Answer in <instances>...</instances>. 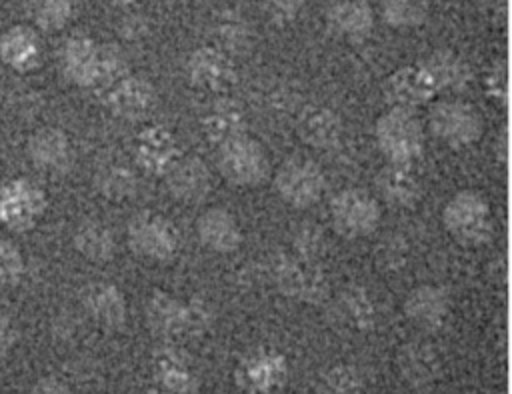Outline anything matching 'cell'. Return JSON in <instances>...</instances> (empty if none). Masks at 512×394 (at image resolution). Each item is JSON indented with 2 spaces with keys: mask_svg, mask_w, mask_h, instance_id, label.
Returning a JSON list of instances; mask_svg holds the SVG:
<instances>
[{
  "mask_svg": "<svg viewBox=\"0 0 512 394\" xmlns=\"http://www.w3.org/2000/svg\"><path fill=\"white\" fill-rule=\"evenodd\" d=\"M60 68L68 82L80 88H112L128 70L116 46L98 44L88 36H72L62 46Z\"/></svg>",
  "mask_w": 512,
  "mask_h": 394,
  "instance_id": "obj_1",
  "label": "cell"
},
{
  "mask_svg": "<svg viewBox=\"0 0 512 394\" xmlns=\"http://www.w3.org/2000/svg\"><path fill=\"white\" fill-rule=\"evenodd\" d=\"M148 328L164 338L182 334H200L212 322L210 306L202 298L180 300L168 292L156 290L146 302Z\"/></svg>",
  "mask_w": 512,
  "mask_h": 394,
  "instance_id": "obj_2",
  "label": "cell"
},
{
  "mask_svg": "<svg viewBox=\"0 0 512 394\" xmlns=\"http://www.w3.org/2000/svg\"><path fill=\"white\" fill-rule=\"evenodd\" d=\"M376 140L390 164L410 166L422 156L424 134L420 122L408 110L390 108L376 122Z\"/></svg>",
  "mask_w": 512,
  "mask_h": 394,
  "instance_id": "obj_3",
  "label": "cell"
},
{
  "mask_svg": "<svg viewBox=\"0 0 512 394\" xmlns=\"http://www.w3.org/2000/svg\"><path fill=\"white\" fill-rule=\"evenodd\" d=\"M48 196L30 178H8L0 182V224L14 232L34 228L44 216Z\"/></svg>",
  "mask_w": 512,
  "mask_h": 394,
  "instance_id": "obj_4",
  "label": "cell"
},
{
  "mask_svg": "<svg viewBox=\"0 0 512 394\" xmlns=\"http://www.w3.org/2000/svg\"><path fill=\"white\" fill-rule=\"evenodd\" d=\"M126 238L134 254L156 262L174 258L180 248L178 228L166 216L150 210L138 212L130 218L126 226Z\"/></svg>",
  "mask_w": 512,
  "mask_h": 394,
  "instance_id": "obj_5",
  "label": "cell"
},
{
  "mask_svg": "<svg viewBox=\"0 0 512 394\" xmlns=\"http://www.w3.org/2000/svg\"><path fill=\"white\" fill-rule=\"evenodd\" d=\"M446 230L466 246H480L492 238V214L478 192H458L444 208Z\"/></svg>",
  "mask_w": 512,
  "mask_h": 394,
  "instance_id": "obj_6",
  "label": "cell"
},
{
  "mask_svg": "<svg viewBox=\"0 0 512 394\" xmlns=\"http://www.w3.org/2000/svg\"><path fill=\"white\" fill-rule=\"evenodd\" d=\"M218 170L234 186H258L270 174L264 146L248 134L218 148Z\"/></svg>",
  "mask_w": 512,
  "mask_h": 394,
  "instance_id": "obj_7",
  "label": "cell"
},
{
  "mask_svg": "<svg viewBox=\"0 0 512 394\" xmlns=\"http://www.w3.org/2000/svg\"><path fill=\"white\" fill-rule=\"evenodd\" d=\"M326 178L320 166L308 158H288L274 174L278 196L292 208H308L324 194Z\"/></svg>",
  "mask_w": 512,
  "mask_h": 394,
  "instance_id": "obj_8",
  "label": "cell"
},
{
  "mask_svg": "<svg viewBox=\"0 0 512 394\" xmlns=\"http://www.w3.org/2000/svg\"><path fill=\"white\" fill-rule=\"evenodd\" d=\"M332 226L346 238H360L376 230L380 220L378 202L360 188H346L330 200Z\"/></svg>",
  "mask_w": 512,
  "mask_h": 394,
  "instance_id": "obj_9",
  "label": "cell"
},
{
  "mask_svg": "<svg viewBox=\"0 0 512 394\" xmlns=\"http://www.w3.org/2000/svg\"><path fill=\"white\" fill-rule=\"evenodd\" d=\"M430 128L438 140L460 148L472 144L482 134L480 114L460 100H442L430 108Z\"/></svg>",
  "mask_w": 512,
  "mask_h": 394,
  "instance_id": "obj_10",
  "label": "cell"
},
{
  "mask_svg": "<svg viewBox=\"0 0 512 394\" xmlns=\"http://www.w3.org/2000/svg\"><path fill=\"white\" fill-rule=\"evenodd\" d=\"M288 378L286 358L270 348H258L236 366L234 380L246 394H274Z\"/></svg>",
  "mask_w": 512,
  "mask_h": 394,
  "instance_id": "obj_11",
  "label": "cell"
},
{
  "mask_svg": "<svg viewBox=\"0 0 512 394\" xmlns=\"http://www.w3.org/2000/svg\"><path fill=\"white\" fill-rule=\"evenodd\" d=\"M272 280L284 296L318 302L326 294L324 274L312 260L296 254H280L272 260Z\"/></svg>",
  "mask_w": 512,
  "mask_h": 394,
  "instance_id": "obj_12",
  "label": "cell"
},
{
  "mask_svg": "<svg viewBox=\"0 0 512 394\" xmlns=\"http://www.w3.org/2000/svg\"><path fill=\"white\" fill-rule=\"evenodd\" d=\"M186 76L194 88L220 92L236 80V66L228 52L218 46H200L186 60Z\"/></svg>",
  "mask_w": 512,
  "mask_h": 394,
  "instance_id": "obj_13",
  "label": "cell"
},
{
  "mask_svg": "<svg viewBox=\"0 0 512 394\" xmlns=\"http://www.w3.org/2000/svg\"><path fill=\"white\" fill-rule=\"evenodd\" d=\"M382 94L392 108L412 112V108L430 102L438 94V90L426 68L422 64H416L390 74L384 82Z\"/></svg>",
  "mask_w": 512,
  "mask_h": 394,
  "instance_id": "obj_14",
  "label": "cell"
},
{
  "mask_svg": "<svg viewBox=\"0 0 512 394\" xmlns=\"http://www.w3.org/2000/svg\"><path fill=\"white\" fill-rule=\"evenodd\" d=\"M178 158V144L168 128L152 124L136 136L134 160L142 172L150 176H166Z\"/></svg>",
  "mask_w": 512,
  "mask_h": 394,
  "instance_id": "obj_15",
  "label": "cell"
},
{
  "mask_svg": "<svg viewBox=\"0 0 512 394\" xmlns=\"http://www.w3.org/2000/svg\"><path fill=\"white\" fill-rule=\"evenodd\" d=\"M30 162L50 174H64L74 164V148L70 138L60 128H40L26 142Z\"/></svg>",
  "mask_w": 512,
  "mask_h": 394,
  "instance_id": "obj_16",
  "label": "cell"
},
{
  "mask_svg": "<svg viewBox=\"0 0 512 394\" xmlns=\"http://www.w3.org/2000/svg\"><path fill=\"white\" fill-rule=\"evenodd\" d=\"M108 110L122 120H140L156 106V90L142 76H124L106 92Z\"/></svg>",
  "mask_w": 512,
  "mask_h": 394,
  "instance_id": "obj_17",
  "label": "cell"
},
{
  "mask_svg": "<svg viewBox=\"0 0 512 394\" xmlns=\"http://www.w3.org/2000/svg\"><path fill=\"white\" fill-rule=\"evenodd\" d=\"M80 302L86 314L106 330L122 328L126 322L128 304L124 292L112 282H90L82 288Z\"/></svg>",
  "mask_w": 512,
  "mask_h": 394,
  "instance_id": "obj_18",
  "label": "cell"
},
{
  "mask_svg": "<svg viewBox=\"0 0 512 394\" xmlns=\"http://www.w3.org/2000/svg\"><path fill=\"white\" fill-rule=\"evenodd\" d=\"M164 178L172 198L182 204H198L212 190V174L204 160L196 156L178 158Z\"/></svg>",
  "mask_w": 512,
  "mask_h": 394,
  "instance_id": "obj_19",
  "label": "cell"
},
{
  "mask_svg": "<svg viewBox=\"0 0 512 394\" xmlns=\"http://www.w3.org/2000/svg\"><path fill=\"white\" fill-rule=\"evenodd\" d=\"M200 244L216 254H230L242 244V228L236 216L226 208L204 210L194 224Z\"/></svg>",
  "mask_w": 512,
  "mask_h": 394,
  "instance_id": "obj_20",
  "label": "cell"
},
{
  "mask_svg": "<svg viewBox=\"0 0 512 394\" xmlns=\"http://www.w3.org/2000/svg\"><path fill=\"white\" fill-rule=\"evenodd\" d=\"M0 62L16 72H30L42 62V44L38 34L26 26L16 24L0 34Z\"/></svg>",
  "mask_w": 512,
  "mask_h": 394,
  "instance_id": "obj_21",
  "label": "cell"
},
{
  "mask_svg": "<svg viewBox=\"0 0 512 394\" xmlns=\"http://www.w3.org/2000/svg\"><path fill=\"white\" fill-rule=\"evenodd\" d=\"M154 382L160 394H194L198 386L188 358L176 348H164L154 356Z\"/></svg>",
  "mask_w": 512,
  "mask_h": 394,
  "instance_id": "obj_22",
  "label": "cell"
},
{
  "mask_svg": "<svg viewBox=\"0 0 512 394\" xmlns=\"http://www.w3.org/2000/svg\"><path fill=\"white\" fill-rule=\"evenodd\" d=\"M202 132L214 146H224L246 134V114L236 100H216L202 118Z\"/></svg>",
  "mask_w": 512,
  "mask_h": 394,
  "instance_id": "obj_23",
  "label": "cell"
},
{
  "mask_svg": "<svg viewBox=\"0 0 512 394\" xmlns=\"http://www.w3.org/2000/svg\"><path fill=\"white\" fill-rule=\"evenodd\" d=\"M324 18L332 34L348 40L364 38L374 22L372 10L364 0H330Z\"/></svg>",
  "mask_w": 512,
  "mask_h": 394,
  "instance_id": "obj_24",
  "label": "cell"
},
{
  "mask_svg": "<svg viewBox=\"0 0 512 394\" xmlns=\"http://www.w3.org/2000/svg\"><path fill=\"white\" fill-rule=\"evenodd\" d=\"M298 136L314 148H330L338 142L342 134V122L336 112L326 106L310 104L306 106L296 120Z\"/></svg>",
  "mask_w": 512,
  "mask_h": 394,
  "instance_id": "obj_25",
  "label": "cell"
},
{
  "mask_svg": "<svg viewBox=\"0 0 512 394\" xmlns=\"http://www.w3.org/2000/svg\"><path fill=\"white\" fill-rule=\"evenodd\" d=\"M426 72L432 76L438 92L460 94L470 86V68L468 64L454 52L438 50L432 52L426 60L420 62Z\"/></svg>",
  "mask_w": 512,
  "mask_h": 394,
  "instance_id": "obj_26",
  "label": "cell"
},
{
  "mask_svg": "<svg viewBox=\"0 0 512 394\" xmlns=\"http://www.w3.org/2000/svg\"><path fill=\"white\" fill-rule=\"evenodd\" d=\"M72 244L82 258L94 264H106L116 254V238L112 230L104 222L94 218L82 220L76 226L72 234Z\"/></svg>",
  "mask_w": 512,
  "mask_h": 394,
  "instance_id": "obj_27",
  "label": "cell"
},
{
  "mask_svg": "<svg viewBox=\"0 0 512 394\" xmlns=\"http://www.w3.org/2000/svg\"><path fill=\"white\" fill-rule=\"evenodd\" d=\"M406 314L422 326H438L448 314V296L438 286H418L406 298Z\"/></svg>",
  "mask_w": 512,
  "mask_h": 394,
  "instance_id": "obj_28",
  "label": "cell"
},
{
  "mask_svg": "<svg viewBox=\"0 0 512 394\" xmlns=\"http://www.w3.org/2000/svg\"><path fill=\"white\" fill-rule=\"evenodd\" d=\"M376 190L392 206H408L418 196V184L408 172V166L398 164H390L378 174Z\"/></svg>",
  "mask_w": 512,
  "mask_h": 394,
  "instance_id": "obj_29",
  "label": "cell"
},
{
  "mask_svg": "<svg viewBox=\"0 0 512 394\" xmlns=\"http://www.w3.org/2000/svg\"><path fill=\"white\" fill-rule=\"evenodd\" d=\"M94 186L106 200L124 202L138 192V176L126 164H106L96 172Z\"/></svg>",
  "mask_w": 512,
  "mask_h": 394,
  "instance_id": "obj_30",
  "label": "cell"
},
{
  "mask_svg": "<svg viewBox=\"0 0 512 394\" xmlns=\"http://www.w3.org/2000/svg\"><path fill=\"white\" fill-rule=\"evenodd\" d=\"M214 36H216L218 48H222L224 52L230 54V52L246 50L250 46L252 30H250V24L246 22V18H242L234 10H226V12L218 14V18L214 22Z\"/></svg>",
  "mask_w": 512,
  "mask_h": 394,
  "instance_id": "obj_31",
  "label": "cell"
},
{
  "mask_svg": "<svg viewBox=\"0 0 512 394\" xmlns=\"http://www.w3.org/2000/svg\"><path fill=\"white\" fill-rule=\"evenodd\" d=\"M26 10L30 20L38 28L46 32H56L70 22L74 14V4L72 0H26Z\"/></svg>",
  "mask_w": 512,
  "mask_h": 394,
  "instance_id": "obj_32",
  "label": "cell"
},
{
  "mask_svg": "<svg viewBox=\"0 0 512 394\" xmlns=\"http://www.w3.org/2000/svg\"><path fill=\"white\" fill-rule=\"evenodd\" d=\"M384 20L394 28L418 26L426 18L424 0H380Z\"/></svg>",
  "mask_w": 512,
  "mask_h": 394,
  "instance_id": "obj_33",
  "label": "cell"
},
{
  "mask_svg": "<svg viewBox=\"0 0 512 394\" xmlns=\"http://www.w3.org/2000/svg\"><path fill=\"white\" fill-rule=\"evenodd\" d=\"M22 274H24V256L20 248L10 240L0 238V286L18 284Z\"/></svg>",
  "mask_w": 512,
  "mask_h": 394,
  "instance_id": "obj_34",
  "label": "cell"
},
{
  "mask_svg": "<svg viewBox=\"0 0 512 394\" xmlns=\"http://www.w3.org/2000/svg\"><path fill=\"white\" fill-rule=\"evenodd\" d=\"M402 368L406 372V376L414 378V380H428L432 378V374L436 372V358L430 350L422 348V346H412L408 348L402 358Z\"/></svg>",
  "mask_w": 512,
  "mask_h": 394,
  "instance_id": "obj_35",
  "label": "cell"
},
{
  "mask_svg": "<svg viewBox=\"0 0 512 394\" xmlns=\"http://www.w3.org/2000/svg\"><path fill=\"white\" fill-rule=\"evenodd\" d=\"M292 248L296 256L316 262V258L324 250V236L320 228H316L314 224H302L292 236Z\"/></svg>",
  "mask_w": 512,
  "mask_h": 394,
  "instance_id": "obj_36",
  "label": "cell"
},
{
  "mask_svg": "<svg viewBox=\"0 0 512 394\" xmlns=\"http://www.w3.org/2000/svg\"><path fill=\"white\" fill-rule=\"evenodd\" d=\"M324 394H358L362 388L360 376L352 366H336L324 376Z\"/></svg>",
  "mask_w": 512,
  "mask_h": 394,
  "instance_id": "obj_37",
  "label": "cell"
},
{
  "mask_svg": "<svg viewBox=\"0 0 512 394\" xmlns=\"http://www.w3.org/2000/svg\"><path fill=\"white\" fill-rule=\"evenodd\" d=\"M304 2L306 0H260V8L272 24L286 26L300 16Z\"/></svg>",
  "mask_w": 512,
  "mask_h": 394,
  "instance_id": "obj_38",
  "label": "cell"
},
{
  "mask_svg": "<svg viewBox=\"0 0 512 394\" xmlns=\"http://www.w3.org/2000/svg\"><path fill=\"white\" fill-rule=\"evenodd\" d=\"M342 310L358 326H364L366 322H370V316H372V304L360 290H350L344 294Z\"/></svg>",
  "mask_w": 512,
  "mask_h": 394,
  "instance_id": "obj_39",
  "label": "cell"
},
{
  "mask_svg": "<svg viewBox=\"0 0 512 394\" xmlns=\"http://www.w3.org/2000/svg\"><path fill=\"white\" fill-rule=\"evenodd\" d=\"M18 336L16 320L0 308V352H8L18 342Z\"/></svg>",
  "mask_w": 512,
  "mask_h": 394,
  "instance_id": "obj_40",
  "label": "cell"
},
{
  "mask_svg": "<svg viewBox=\"0 0 512 394\" xmlns=\"http://www.w3.org/2000/svg\"><path fill=\"white\" fill-rule=\"evenodd\" d=\"M28 394H72V390H70L62 380L48 376V378L38 380V382L30 388Z\"/></svg>",
  "mask_w": 512,
  "mask_h": 394,
  "instance_id": "obj_41",
  "label": "cell"
},
{
  "mask_svg": "<svg viewBox=\"0 0 512 394\" xmlns=\"http://www.w3.org/2000/svg\"><path fill=\"white\" fill-rule=\"evenodd\" d=\"M114 4H118V6H136V4H140L142 0H112Z\"/></svg>",
  "mask_w": 512,
  "mask_h": 394,
  "instance_id": "obj_42",
  "label": "cell"
}]
</instances>
